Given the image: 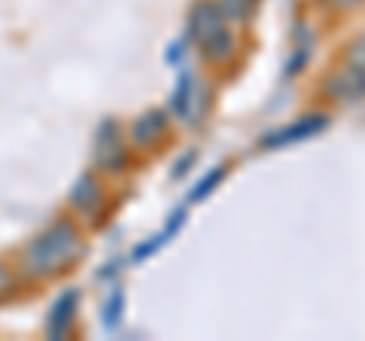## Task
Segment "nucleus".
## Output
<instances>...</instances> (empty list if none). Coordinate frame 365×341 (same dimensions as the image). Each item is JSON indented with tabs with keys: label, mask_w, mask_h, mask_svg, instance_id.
<instances>
[{
	"label": "nucleus",
	"mask_w": 365,
	"mask_h": 341,
	"mask_svg": "<svg viewBox=\"0 0 365 341\" xmlns=\"http://www.w3.org/2000/svg\"><path fill=\"white\" fill-rule=\"evenodd\" d=\"M6 287H9V275H6V268L0 265V295L6 292Z\"/></svg>",
	"instance_id": "4468645a"
},
{
	"label": "nucleus",
	"mask_w": 365,
	"mask_h": 341,
	"mask_svg": "<svg viewBox=\"0 0 365 341\" xmlns=\"http://www.w3.org/2000/svg\"><path fill=\"white\" fill-rule=\"evenodd\" d=\"M220 9H222L225 19L241 21V19H247L256 9V0H220Z\"/></svg>",
	"instance_id": "6e6552de"
},
{
	"label": "nucleus",
	"mask_w": 365,
	"mask_h": 341,
	"mask_svg": "<svg viewBox=\"0 0 365 341\" xmlns=\"http://www.w3.org/2000/svg\"><path fill=\"white\" fill-rule=\"evenodd\" d=\"M232 46H235V40H232V34L222 31L220 37H213L207 46H204V55H207L210 61H225L228 55H232Z\"/></svg>",
	"instance_id": "423d86ee"
},
{
	"label": "nucleus",
	"mask_w": 365,
	"mask_h": 341,
	"mask_svg": "<svg viewBox=\"0 0 365 341\" xmlns=\"http://www.w3.org/2000/svg\"><path fill=\"white\" fill-rule=\"evenodd\" d=\"M162 128H165V116H162V113H146V116H140L134 122L131 138L140 146H150L158 134H162Z\"/></svg>",
	"instance_id": "39448f33"
},
{
	"label": "nucleus",
	"mask_w": 365,
	"mask_h": 341,
	"mask_svg": "<svg viewBox=\"0 0 365 341\" xmlns=\"http://www.w3.org/2000/svg\"><path fill=\"white\" fill-rule=\"evenodd\" d=\"M326 92L338 101H359L365 95V71L362 67H353V64L341 67V71L329 76Z\"/></svg>",
	"instance_id": "7ed1b4c3"
},
{
	"label": "nucleus",
	"mask_w": 365,
	"mask_h": 341,
	"mask_svg": "<svg viewBox=\"0 0 365 341\" xmlns=\"http://www.w3.org/2000/svg\"><path fill=\"white\" fill-rule=\"evenodd\" d=\"M119 311H122V292L113 295V305H107V317H104V320L107 323H116L119 320Z\"/></svg>",
	"instance_id": "f8f14e48"
},
{
	"label": "nucleus",
	"mask_w": 365,
	"mask_h": 341,
	"mask_svg": "<svg viewBox=\"0 0 365 341\" xmlns=\"http://www.w3.org/2000/svg\"><path fill=\"white\" fill-rule=\"evenodd\" d=\"M220 180H222V168H216L213 174H210V180H201V183H198V189L192 192V201H201V198L207 195V192H210L216 183H220Z\"/></svg>",
	"instance_id": "9b49d317"
},
{
	"label": "nucleus",
	"mask_w": 365,
	"mask_h": 341,
	"mask_svg": "<svg viewBox=\"0 0 365 341\" xmlns=\"http://www.w3.org/2000/svg\"><path fill=\"white\" fill-rule=\"evenodd\" d=\"M225 31V16L220 4H210V0H198L189 13V34L195 37L201 46H207L213 37H220Z\"/></svg>",
	"instance_id": "f03ea898"
},
{
	"label": "nucleus",
	"mask_w": 365,
	"mask_h": 341,
	"mask_svg": "<svg viewBox=\"0 0 365 341\" xmlns=\"http://www.w3.org/2000/svg\"><path fill=\"white\" fill-rule=\"evenodd\" d=\"M76 250H79V238L73 232V225L58 223L31 244L25 265L31 275H55V271L64 268L76 256Z\"/></svg>",
	"instance_id": "f257e3e1"
},
{
	"label": "nucleus",
	"mask_w": 365,
	"mask_h": 341,
	"mask_svg": "<svg viewBox=\"0 0 365 341\" xmlns=\"http://www.w3.org/2000/svg\"><path fill=\"white\" fill-rule=\"evenodd\" d=\"M88 198H95V201H101V186L95 183V180H91V177H86V180H79V183H76V189H73V204H76V208H91V204H88Z\"/></svg>",
	"instance_id": "0eeeda50"
},
{
	"label": "nucleus",
	"mask_w": 365,
	"mask_h": 341,
	"mask_svg": "<svg viewBox=\"0 0 365 341\" xmlns=\"http://www.w3.org/2000/svg\"><path fill=\"white\" fill-rule=\"evenodd\" d=\"M73 305H76V295L73 292H67L64 299L55 305V311H52V320H49V332L55 335V329H58V323H61V329H64V323L71 320V311H73Z\"/></svg>",
	"instance_id": "1a4fd4ad"
},
{
	"label": "nucleus",
	"mask_w": 365,
	"mask_h": 341,
	"mask_svg": "<svg viewBox=\"0 0 365 341\" xmlns=\"http://www.w3.org/2000/svg\"><path fill=\"white\" fill-rule=\"evenodd\" d=\"M332 6H338V9H353V6H362L365 0H329Z\"/></svg>",
	"instance_id": "ddd939ff"
},
{
	"label": "nucleus",
	"mask_w": 365,
	"mask_h": 341,
	"mask_svg": "<svg viewBox=\"0 0 365 341\" xmlns=\"http://www.w3.org/2000/svg\"><path fill=\"white\" fill-rule=\"evenodd\" d=\"M323 125H326V119H323V116L302 119V122H295L292 128H287V131H280V134H274V138H268V143H265V146H287V143H292V141L311 138V134H317L319 128H323Z\"/></svg>",
	"instance_id": "20e7f679"
},
{
	"label": "nucleus",
	"mask_w": 365,
	"mask_h": 341,
	"mask_svg": "<svg viewBox=\"0 0 365 341\" xmlns=\"http://www.w3.org/2000/svg\"><path fill=\"white\" fill-rule=\"evenodd\" d=\"M347 64L362 67V71H365V37H356V40L350 43V49H347Z\"/></svg>",
	"instance_id": "9d476101"
}]
</instances>
